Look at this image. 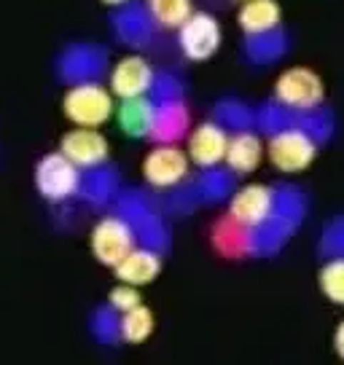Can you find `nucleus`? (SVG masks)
Here are the masks:
<instances>
[{
	"mask_svg": "<svg viewBox=\"0 0 344 365\" xmlns=\"http://www.w3.org/2000/svg\"><path fill=\"white\" fill-rule=\"evenodd\" d=\"M161 272V255L156 252V247H135L113 266L116 279L129 282V285H148L153 282Z\"/></svg>",
	"mask_w": 344,
	"mask_h": 365,
	"instance_id": "ddd939ff",
	"label": "nucleus"
},
{
	"mask_svg": "<svg viewBox=\"0 0 344 365\" xmlns=\"http://www.w3.org/2000/svg\"><path fill=\"white\" fill-rule=\"evenodd\" d=\"M325 100V83L307 65H293L283 70L275 81V103L290 110H315Z\"/></svg>",
	"mask_w": 344,
	"mask_h": 365,
	"instance_id": "7ed1b4c3",
	"label": "nucleus"
},
{
	"mask_svg": "<svg viewBox=\"0 0 344 365\" xmlns=\"http://www.w3.org/2000/svg\"><path fill=\"white\" fill-rule=\"evenodd\" d=\"M216 115L221 118V124L237 126V129H245V126L253 121L251 108H248V105H242V103H234V100H229V103H221L218 108H216Z\"/></svg>",
	"mask_w": 344,
	"mask_h": 365,
	"instance_id": "bb28decb",
	"label": "nucleus"
},
{
	"mask_svg": "<svg viewBox=\"0 0 344 365\" xmlns=\"http://www.w3.org/2000/svg\"><path fill=\"white\" fill-rule=\"evenodd\" d=\"M188 150L178 148L175 143H156V148H151L143 159V178L153 188H172L188 178Z\"/></svg>",
	"mask_w": 344,
	"mask_h": 365,
	"instance_id": "423d86ee",
	"label": "nucleus"
},
{
	"mask_svg": "<svg viewBox=\"0 0 344 365\" xmlns=\"http://www.w3.org/2000/svg\"><path fill=\"white\" fill-rule=\"evenodd\" d=\"M153 91H156V103H170V100H183V86L172 78L170 73H156L153 81Z\"/></svg>",
	"mask_w": 344,
	"mask_h": 365,
	"instance_id": "c756f323",
	"label": "nucleus"
},
{
	"mask_svg": "<svg viewBox=\"0 0 344 365\" xmlns=\"http://www.w3.org/2000/svg\"><path fill=\"white\" fill-rule=\"evenodd\" d=\"M178 43L194 62L210 59L221 46V22L207 11H194L178 27Z\"/></svg>",
	"mask_w": 344,
	"mask_h": 365,
	"instance_id": "0eeeda50",
	"label": "nucleus"
},
{
	"mask_svg": "<svg viewBox=\"0 0 344 365\" xmlns=\"http://www.w3.org/2000/svg\"><path fill=\"white\" fill-rule=\"evenodd\" d=\"M113 191L116 175L111 170H105V164L89 170V175H84V180H81V196H86L89 202H105Z\"/></svg>",
	"mask_w": 344,
	"mask_h": 365,
	"instance_id": "393cba45",
	"label": "nucleus"
},
{
	"mask_svg": "<svg viewBox=\"0 0 344 365\" xmlns=\"http://www.w3.org/2000/svg\"><path fill=\"white\" fill-rule=\"evenodd\" d=\"M264 153L266 145L261 137L256 132H248V129H237V135L229 137V148H226V159L223 161L234 175H248V172L258 170Z\"/></svg>",
	"mask_w": 344,
	"mask_h": 365,
	"instance_id": "4468645a",
	"label": "nucleus"
},
{
	"mask_svg": "<svg viewBox=\"0 0 344 365\" xmlns=\"http://www.w3.org/2000/svg\"><path fill=\"white\" fill-rule=\"evenodd\" d=\"M81 167L73 164L62 150H51L35 164V188L49 202H65L81 194Z\"/></svg>",
	"mask_w": 344,
	"mask_h": 365,
	"instance_id": "20e7f679",
	"label": "nucleus"
},
{
	"mask_svg": "<svg viewBox=\"0 0 344 365\" xmlns=\"http://www.w3.org/2000/svg\"><path fill=\"white\" fill-rule=\"evenodd\" d=\"M113 27L124 43L143 46V43H148L153 19H151V14L146 6H140V3H126L124 9H118V11L113 14Z\"/></svg>",
	"mask_w": 344,
	"mask_h": 365,
	"instance_id": "a211bd4d",
	"label": "nucleus"
},
{
	"mask_svg": "<svg viewBox=\"0 0 344 365\" xmlns=\"http://www.w3.org/2000/svg\"><path fill=\"white\" fill-rule=\"evenodd\" d=\"M118 314H121V312H116L111 304H108V307H100L94 312L92 331L100 341H113V339H118Z\"/></svg>",
	"mask_w": 344,
	"mask_h": 365,
	"instance_id": "a878e982",
	"label": "nucleus"
},
{
	"mask_svg": "<svg viewBox=\"0 0 344 365\" xmlns=\"http://www.w3.org/2000/svg\"><path fill=\"white\" fill-rule=\"evenodd\" d=\"M285 48H288V38L283 33V27L269 30V33L245 35V54L253 62H275V59H280L285 54Z\"/></svg>",
	"mask_w": 344,
	"mask_h": 365,
	"instance_id": "4be33fe9",
	"label": "nucleus"
},
{
	"mask_svg": "<svg viewBox=\"0 0 344 365\" xmlns=\"http://www.w3.org/2000/svg\"><path fill=\"white\" fill-rule=\"evenodd\" d=\"M210 240H213V247H216L221 255H226V258H242V255L253 252V228L240 223V220L231 217L229 212L213 226Z\"/></svg>",
	"mask_w": 344,
	"mask_h": 365,
	"instance_id": "2eb2a0df",
	"label": "nucleus"
},
{
	"mask_svg": "<svg viewBox=\"0 0 344 365\" xmlns=\"http://www.w3.org/2000/svg\"><path fill=\"white\" fill-rule=\"evenodd\" d=\"M153 81H156V73H153L148 59L140 57V54H129V57L118 59L111 70V91L121 100L148 94L153 89Z\"/></svg>",
	"mask_w": 344,
	"mask_h": 365,
	"instance_id": "9b49d317",
	"label": "nucleus"
},
{
	"mask_svg": "<svg viewBox=\"0 0 344 365\" xmlns=\"http://www.w3.org/2000/svg\"><path fill=\"white\" fill-rule=\"evenodd\" d=\"M277 212V191L266 182L242 185L229 202V215L237 217L245 226H261Z\"/></svg>",
	"mask_w": 344,
	"mask_h": 365,
	"instance_id": "6e6552de",
	"label": "nucleus"
},
{
	"mask_svg": "<svg viewBox=\"0 0 344 365\" xmlns=\"http://www.w3.org/2000/svg\"><path fill=\"white\" fill-rule=\"evenodd\" d=\"M89 247H92V255L97 261L113 269L126 252L138 247V231L121 212L118 215H108L103 220H97V226L92 228Z\"/></svg>",
	"mask_w": 344,
	"mask_h": 365,
	"instance_id": "39448f33",
	"label": "nucleus"
},
{
	"mask_svg": "<svg viewBox=\"0 0 344 365\" xmlns=\"http://www.w3.org/2000/svg\"><path fill=\"white\" fill-rule=\"evenodd\" d=\"M146 9H148L153 24L170 27V30H178L194 14L191 0H146Z\"/></svg>",
	"mask_w": 344,
	"mask_h": 365,
	"instance_id": "5701e85b",
	"label": "nucleus"
},
{
	"mask_svg": "<svg viewBox=\"0 0 344 365\" xmlns=\"http://www.w3.org/2000/svg\"><path fill=\"white\" fill-rule=\"evenodd\" d=\"M156 100H151L146 94L140 97H126L118 105V126L121 132L129 137H148L153 132V121H156Z\"/></svg>",
	"mask_w": 344,
	"mask_h": 365,
	"instance_id": "dca6fc26",
	"label": "nucleus"
},
{
	"mask_svg": "<svg viewBox=\"0 0 344 365\" xmlns=\"http://www.w3.org/2000/svg\"><path fill=\"white\" fill-rule=\"evenodd\" d=\"M105 48L100 46H89V43H76L68 46L59 57V73L62 78L68 81H89L94 78L100 70L105 68Z\"/></svg>",
	"mask_w": 344,
	"mask_h": 365,
	"instance_id": "f8f14e48",
	"label": "nucleus"
},
{
	"mask_svg": "<svg viewBox=\"0 0 344 365\" xmlns=\"http://www.w3.org/2000/svg\"><path fill=\"white\" fill-rule=\"evenodd\" d=\"M283 22V9L277 0H242L237 11V24L245 35H258L277 30Z\"/></svg>",
	"mask_w": 344,
	"mask_h": 365,
	"instance_id": "f3484780",
	"label": "nucleus"
},
{
	"mask_svg": "<svg viewBox=\"0 0 344 365\" xmlns=\"http://www.w3.org/2000/svg\"><path fill=\"white\" fill-rule=\"evenodd\" d=\"M156 121H153V132L151 137L156 143H175L186 135L188 129V108L183 100H170V103H156Z\"/></svg>",
	"mask_w": 344,
	"mask_h": 365,
	"instance_id": "aec40b11",
	"label": "nucleus"
},
{
	"mask_svg": "<svg viewBox=\"0 0 344 365\" xmlns=\"http://www.w3.org/2000/svg\"><path fill=\"white\" fill-rule=\"evenodd\" d=\"M59 150L73 164H79L81 170H94V167H103L108 161L111 145H108L103 132H97V126H76V129L62 135Z\"/></svg>",
	"mask_w": 344,
	"mask_h": 365,
	"instance_id": "1a4fd4ad",
	"label": "nucleus"
},
{
	"mask_svg": "<svg viewBox=\"0 0 344 365\" xmlns=\"http://www.w3.org/2000/svg\"><path fill=\"white\" fill-rule=\"evenodd\" d=\"M108 304H111L116 312H126V309H132L135 304H140L138 285H129V282H121V279H118V285L108 293Z\"/></svg>",
	"mask_w": 344,
	"mask_h": 365,
	"instance_id": "c85d7f7f",
	"label": "nucleus"
},
{
	"mask_svg": "<svg viewBox=\"0 0 344 365\" xmlns=\"http://www.w3.org/2000/svg\"><path fill=\"white\" fill-rule=\"evenodd\" d=\"M323 245H325V250L328 252H339V255H344V217L333 220L331 226L325 228Z\"/></svg>",
	"mask_w": 344,
	"mask_h": 365,
	"instance_id": "7c9ffc66",
	"label": "nucleus"
},
{
	"mask_svg": "<svg viewBox=\"0 0 344 365\" xmlns=\"http://www.w3.org/2000/svg\"><path fill=\"white\" fill-rule=\"evenodd\" d=\"M318 282H320L323 296L344 307V255H336L323 266L318 274Z\"/></svg>",
	"mask_w": 344,
	"mask_h": 365,
	"instance_id": "b1692460",
	"label": "nucleus"
},
{
	"mask_svg": "<svg viewBox=\"0 0 344 365\" xmlns=\"http://www.w3.org/2000/svg\"><path fill=\"white\" fill-rule=\"evenodd\" d=\"M226 191H229V178L216 170V167L205 170L202 180H199V194L205 199H221V196H226Z\"/></svg>",
	"mask_w": 344,
	"mask_h": 365,
	"instance_id": "cd10ccee",
	"label": "nucleus"
},
{
	"mask_svg": "<svg viewBox=\"0 0 344 365\" xmlns=\"http://www.w3.org/2000/svg\"><path fill=\"white\" fill-rule=\"evenodd\" d=\"M151 333H153V312L143 301L118 314V339L121 341L143 344L148 341Z\"/></svg>",
	"mask_w": 344,
	"mask_h": 365,
	"instance_id": "412c9836",
	"label": "nucleus"
},
{
	"mask_svg": "<svg viewBox=\"0 0 344 365\" xmlns=\"http://www.w3.org/2000/svg\"><path fill=\"white\" fill-rule=\"evenodd\" d=\"M121 215L135 226L138 237L146 242V245L159 247V245L167 242V231L161 226V220L153 215V212H148L146 205H140L135 196H124V199H121Z\"/></svg>",
	"mask_w": 344,
	"mask_h": 365,
	"instance_id": "6ab92c4d",
	"label": "nucleus"
},
{
	"mask_svg": "<svg viewBox=\"0 0 344 365\" xmlns=\"http://www.w3.org/2000/svg\"><path fill=\"white\" fill-rule=\"evenodd\" d=\"M266 156L280 172H301L318 156V137L301 126H283L266 140Z\"/></svg>",
	"mask_w": 344,
	"mask_h": 365,
	"instance_id": "f03ea898",
	"label": "nucleus"
},
{
	"mask_svg": "<svg viewBox=\"0 0 344 365\" xmlns=\"http://www.w3.org/2000/svg\"><path fill=\"white\" fill-rule=\"evenodd\" d=\"M103 3H111V6H121L124 0H103Z\"/></svg>",
	"mask_w": 344,
	"mask_h": 365,
	"instance_id": "473e14b6",
	"label": "nucleus"
},
{
	"mask_svg": "<svg viewBox=\"0 0 344 365\" xmlns=\"http://www.w3.org/2000/svg\"><path fill=\"white\" fill-rule=\"evenodd\" d=\"M62 110L76 126H100L113 115V91L105 89L103 83L94 78L76 81L65 97H62Z\"/></svg>",
	"mask_w": 344,
	"mask_h": 365,
	"instance_id": "f257e3e1",
	"label": "nucleus"
},
{
	"mask_svg": "<svg viewBox=\"0 0 344 365\" xmlns=\"http://www.w3.org/2000/svg\"><path fill=\"white\" fill-rule=\"evenodd\" d=\"M333 349H336V354L344 360V319L339 322V328H336V336H333Z\"/></svg>",
	"mask_w": 344,
	"mask_h": 365,
	"instance_id": "2f4dec72",
	"label": "nucleus"
},
{
	"mask_svg": "<svg viewBox=\"0 0 344 365\" xmlns=\"http://www.w3.org/2000/svg\"><path fill=\"white\" fill-rule=\"evenodd\" d=\"M226 148H229V132L221 121H202L188 135V156L202 170L218 167L226 159Z\"/></svg>",
	"mask_w": 344,
	"mask_h": 365,
	"instance_id": "9d476101",
	"label": "nucleus"
}]
</instances>
